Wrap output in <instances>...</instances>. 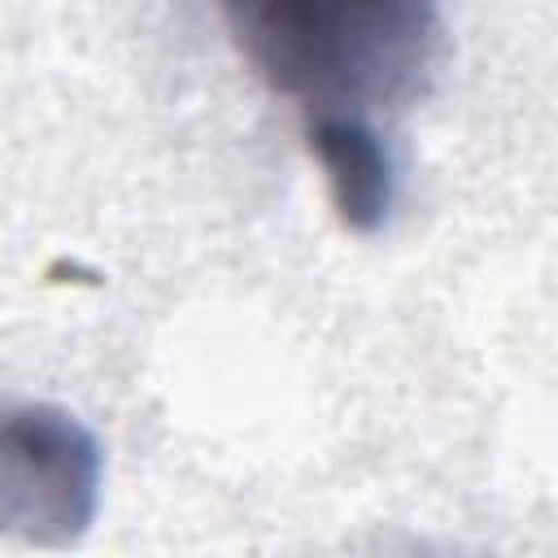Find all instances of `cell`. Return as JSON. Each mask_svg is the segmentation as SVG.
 Wrapping results in <instances>:
<instances>
[{
  "label": "cell",
  "mask_w": 558,
  "mask_h": 558,
  "mask_svg": "<svg viewBox=\"0 0 558 558\" xmlns=\"http://www.w3.org/2000/svg\"><path fill=\"white\" fill-rule=\"evenodd\" d=\"M227 26L257 78L310 118H366L427 92L445 22L418 0L375 4H231Z\"/></svg>",
  "instance_id": "obj_1"
},
{
  "label": "cell",
  "mask_w": 558,
  "mask_h": 558,
  "mask_svg": "<svg viewBox=\"0 0 558 558\" xmlns=\"http://www.w3.org/2000/svg\"><path fill=\"white\" fill-rule=\"evenodd\" d=\"M105 449L52 401L0 405V536L35 549L78 545L100 510Z\"/></svg>",
  "instance_id": "obj_2"
},
{
  "label": "cell",
  "mask_w": 558,
  "mask_h": 558,
  "mask_svg": "<svg viewBox=\"0 0 558 558\" xmlns=\"http://www.w3.org/2000/svg\"><path fill=\"white\" fill-rule=\"evenodd\" d=\"M310 148L327 170L336 218L357 235L379 231L397 201V166L371 118H310Z\"/></svg>",
  "instance_id": "obj_3"
}]
</instances>
